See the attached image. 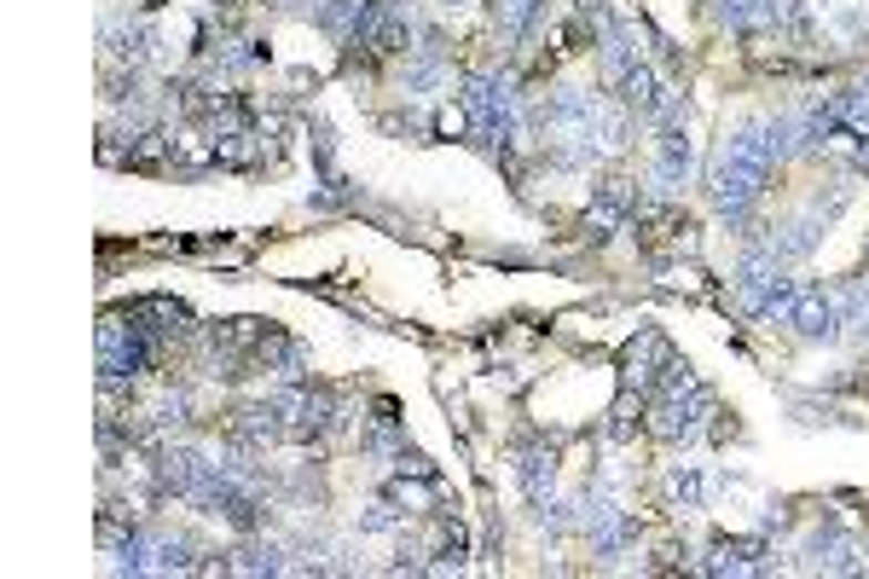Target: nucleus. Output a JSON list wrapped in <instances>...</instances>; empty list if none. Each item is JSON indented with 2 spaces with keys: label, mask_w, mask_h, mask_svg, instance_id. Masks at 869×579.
I'll list each match as a JSON object with an SVG mask.
<instances>
[{
  "label": "nucleus",
  "mask_w": 869,
  "mask_h": 579,
  "mask_svg": "<svg viewBox=\"0 0 869 579\" xmlns=\"http://www.w3.org/2000/svg\"><path fill=\"white\" fill-rule=\"evenodd\" d=\"M759 192H765V174L748 168V163H736L730 151L719 145V157H713V168H707V197H713V209H719L730 226H743V220L754 215V204H759Z\"/></svg>",
  "instance_id": "f257e3e1"
},
{
  "label": "nucleus",
  "mask_w": 869,
  "mask_h": 579,
  "mask_svg": "<svg viewBox=\"0 0 869 579\" xmlns=\"http://www.w3.org/2000/svg\"><path fill=\"white\" fill-rule=\"evenodd\" d=\"M689 163H696V151H689L684 116L661 122V145H655V186H661V192H678V186L689 180Z\"/></svg>",
  "instance_id": "f03ea898"
},
{
  "label": "nucleus",
  "mask_w": 869,
  "mask_h": 579,
  "mask_svg": "<svg viewBox=\"0 0 869 579\" xmlns=\"http://www.w3.org/2000/svg\"><path fill=\"white\" fill-rule=\"evenodd\" d=\"M788 324L806 337V342H829L840 331V301L824 290H795V308H788Z\"/></svg>",
  "instance_id": "7ed1b4c3"
},
{
  "label": "nucleus",
  "mask_w": 869,
  "mask_h": 579,
  "mask_svg": "<svg viewBox=\"0 0 869 579\" xmlns=\"http://www.w3.org/2000/svg\"><path fill=\"white\" fill-rule=\"evenodd\" d=\"M615 87H621V105H626L632 116H644V122H655L661 105H667V93L655 87V70H650V64H632Z\"/></svg>",
  "instance_id": "20e7f679"
},
{
  "label": "nucleus",
  "mask_w": 869,
  "mask_h": 579,
  "mask_svg": "<svg viewBox=\"0 0 869 579\" xmlns=\"http://www.w3.org/2000/svg\"><path fill=\"white\" fill-rule=\"evenodd\" d=\"M777 18H783V0H719V23L743 30V35L777 30Z\"/></svg>",
  "instance_id": "39448f33"
},
{
  "label": "nucleus",
  "mask_w": 869,
  "mask_h": 579,
  "mask_svg": "<svg viewBox=\"0 0 869 579\" xmlns=\"http://www.w3.org/2000/svg\"><path fill=\"white\" fill-rule=\"evenodd\" d=\"M517 475H522L528 498H545V493H551V475H556V452H551V446H533V452H522Z\"/></svg>",
  "instance_id": "423d86ee"
},
{
  "label": "nucleus",
  "mask_w": 869,
  "mask_h": 579,
  "mask_svg": "<svg viewBox=\"0 0 869 579\" xmlns=\"http://www.w3.org/2000/svg\"><path fill=\"white\" fill-rule=\"evenodd\" d=\"M673 498L696 510V505H702V475H696V469H673Z\"/></svg>",
  "instance_id": "0eeeda50"
},
{
  "label": "nucleus",
  "mask_w": 869,
  "mask_h": 579,
  "mask_svg": "<svg viewBox=\"0 0 869 579\" xmlns=\"http://www.w3.org/2000/svg\"><path fill=\"white\" fill-rule=\"evenodd\" d=\"M840 134H847V128H840ZM847 139H852V145H847V163H852L858 174H869V128H863V134H847Z\"/></svg>",
  "instance_id": "6e6552de"
}]
</instances>
